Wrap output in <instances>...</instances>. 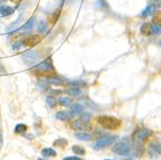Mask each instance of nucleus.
I'll return each instance as SVG.
<instances>
[{
  "label": "nucleus",
  "instance_id": "obj_1",
  "mask_svg": "<svg viewBox=\"0 0 161 160\" xmlns=\"http://www.w3.org/2000/svg\"><path fill=\"white\" fill-rule=\"evenodd\" d=\"M31 71L37 77H42V78H47L57 74L51 58H48V59H46L35 65L32 68Z\"/></svg>",
  "mask_w": 161,
  "mask_h": 160
},
{
  "label": "nucleus",
  "instance_id": "obj_2",
  "mask_svg": "<svg viewBox=\"0 0 161 160\" xmlns=\"http://www.w3.org/2000/svg\"><path fill=\"white\" fill-rule=\"evenodd\" d=\"M97 121L101 127H103L104 129H108V130H116L120 128L122 125V121L119 118L114 117V116L102 115V116H99Z\"/></svg>",
  "mask_w": 161,
  "mask_h": 160
},
{
  "label": "nucleus",
  "instance_id": "obj_3",
  "mask_svg": "<svg viewBox=\"0 0 161 160\" xmlns=\"http://www.w3.org/2000/svg\"><path fill=\"white\" fill-rule=\"evenodd\" d=\"M112 152H114L115 154L119 155V156H124V157H126V156L130 157L131 155L137 154V152L134 151L133 148L125 142L117 143L112 148Z\"/></svg>",
  "mask_w": 161,
  "mask_h": 160
},
{
  "label": "nucleus",
  "instance_id": "obj_4",
  "mask_svg": "<svg viewBox=\"0 0 161 160\" xmlns=\"http://www.w3.org/2000/svg\"><path fill=\"white\" fill-rule=\"evenodd\" d=\"M39 59H40V57H39L38 51L34 49H30V50L23 52L21 56V60L24 62L25 65L29 67H34L35 65H37L39 63Z\"/></svg>",
  "mask_w": 161,
  "mask_h": 160
},
{
  "label": "nucleus",
  "instance_id": "obj_5",
  "mask_svg": "<svg viewBox=\"0 0 161 160\" xmlns=\"http://www.w3.org/2000/svg\"><path fill=\"white\" fill-rule=\"evenodd\" d=\"M117 139V136H114V135H104L100 138H98L94 144L92 148L96 151L97 150H100V149H104L110 145H112Z\"/></svg>",
  "mask_w": 161,
  "mask_h": 160
},
{
  "label": "nucleus",
  "instance_id": "obj_6",
  "mask_svg": "<svg viewBox=\"0 0 161 160\" xmlns=\"http://www.w3.org/2000/svg\"><path fill=\"white\" fill-rule=\"evenodd\" d=\"M153 135V131L151 129L148 128H141L138 129L136 131L133 132L132 134V140L136 143V144H142L144 142L147 141L151 136Z\"/></svg>",
  "mask_w": 161,
  "mask_h": 160
},
{
  "label": "nucleus",
  "instance_id": "obj_7",
  "mask_svg": "<svg viewBox=\"0 0 161 160\" xmlns=\"http://www.w3.org/2000/svg\"><path fill=\"white\" fill-rule=\"evenodd\" d=\"M21 41H22L23 47L31 48V47H36L37 45H39V43L42 41V37L40 35H38V34H33V35H30V36L24 38Z\"/></svg>",
  "mask_w": 161,
  "mask_h": 160
},
{
  "label": "nucleus",
  "instance_id": "obj_8",
  "mask_svg": "<svg viewBox=\"0 0 161 160\" xmlns=\"http://www.w3.org/2000/svg\"><path fill=\"white\" fill-rule=\"evenodd\" d=\"M46 80L49 85H52V86H58V87L69 86V80H67L66 78H64L62 76L57 75V74L47 77V78H46Z\"/></svg>",
  "mask_w": 161,
  "mask_h": 160
},
{
  "label": "nucleus",
  "instance_id": "obj_9",
  "mask_svg": "<svg viewBox=\"0 0 161 160\" xmlns=\"http://www.w3.org/2000/svg\"><path fill=\"white\" fill-rule=\"evenodd\" d=\"M148 152L152 158H156L161 155V145L157 142H152L148 147Z\"/></svg>",
  "mask_w": 161,
  "mask_h": 160
},
{
  "label": "nucleus",
  "instance_id": "obj_10",
  "mask_svg": "<svg viewBox=\"0 0 161 160\" xmlns=\"http://www.w3.org/2000/svg\"><path fill=\"white\" fill-rule=\"evenodd\" d=\"M90 123L87 124V123H84L82 122L81 120H77V121H75L70 124V127L74 129V130H85V129H90L92 128L91 126H89Z\"/></svg>",
  "mask_w": 161,
  "mask_h": 160
},
{
  "label": "nucleus",
  "instance_id": "obj_11",
  "mask_svg": "<svg viewBox=\"0 0 161 160\" xmlns=\"http://www.w3.org/2000/svg\"><path fill=\"white\" fill-rule=\"evenodd\" d=\"M140 32L142 35L145 36H151L153 34V24H151L149 22H145L142 24L140 28Z\"/></svg>",
  "mask_w": 161,
  "mask_h": 160
},
{
  "label": "nucleus",
  "instance_id": "obj_12",
  "mask_svg": "<svg viewBox=\"0 0 161 160\" xmlns=\"http://www.w3.org/2000/svg\"><path fill=\"white\" fill-rule=\"evenodd\" d=\"M72 116H74V115H72L69 111H58L55 114V118L57 120H59V121L66 122V121H69L72 118Z\"/></svg>",
  "mask_w": 161,
  "mask_h": 160
},
{
  "label": "nucleus",
  "instance_id": "obj_13",
  "mask_svg": "<svg viewBox=\"0 0 161 160\" xmlns=\"http://www.w3.org/2000/svg\"><path fill=\"white\" fill-rule=\"evenodd\" d=\"M14 8L9 6V5H6V4H1L0 5V14H1L2 17H9L11 16L12 14L14 13Z\"/></svg>",
  "mask_w": 161,
  "mask_h": 160
},
{
  "label": "nucleus",
  "instance_id": "obj_14",
  "mask_svg": "<svg viewBox=\"0 0 161 160\" xmlns=\"http://www.w3.org/2000/svg\"><path fill=\"white\" fill-rule=\"evenodd\" d=\"M35 24H36V18L33 17V18H31L30 19H28V20L23 24V26H21L20 29H19V30H23V31H27V32L32 31V29L34 28Z\"/></svg>",
  "mask_w": 161,
  "mask_h": 160
},
{
  "label": "nucleus",
  "instance_id": "obj_15",
  "mask_svg": "<svg viewBox=\"0 0 161 160\" xmlns=\"http://www.w3.org/2000/svg\"><path fill=\"white\" fill-rule=\"evenodd\" d=\"M83 111H84V107L80 103H74L69 106V112L74 116L80 115L83 113Z\"/></svg>",
  "mask_w": 161,
  "mask_h": 160
},
{
  "label": "nucleus",
  "instance_id": "obj_16",
  "mask_svg": "<svg viewBox=\"0 0 161 160\" xmlns=\"http://www.w3.org/2000/svg\"><path fill=\"white\" fill-rule=\"evenodd\" d=\"M41 155L45 158H48V157H55L57 155V152L55 150H53L52 148H45L42 149L41 152Z\"/></svg>",
  "mask_w": 161,
  "mask_h": 160
},
{
  "label": "nucleus",
  "instance_id": "obj_17",
  "mask_svg": "<svg viewBox=\"0 0 161 160\" xmlns=\"http://www.w3.org/2000/svg\"><path fill=\"white\" fill-rule=\"evenodd\" d=\"M77 140L80 141H92L93 136L90 133H87V132H75L74 135Z\"/></svg>",
  "mask_w": 161,
  "mask_h": 160
},
{
  "label": "nucleus",
  "instance_id": "obj_18",
  "mask_svg": "<svg viewBox=\"0 0 161 160\" xmlns=\"http://www.w3.org/2000/svg\"><path fill=\"white\" fill-rule=\"evenodd\" d=\"M28 126L25 124H18L14 128V132L16 134H20V135H24L27 131Z\"/></svg>",
  "mask_w": 161,
  "mask_h": 160
},
{
  "label": "nucleus",
  "instance_id": "obj_19",
  "mask_svg": "<svg viewBox=\"0 0 161 160\" xmlns=\"http://www.w3.org/2000/svg\"><path fill=\"white\" fill-rule=\"evenodd\" d=\"M46 103L48 105V107L49 108H55L56 106H57V104H58V99L54 97V96H52V95H48L47 97H46Z\"/></svg>",
  "mask_w": 161,
  "mask_h": 160
},
{
  "label": "nucleus",
  "instance_id": "obj_20",
  "mask_svg": "<svg viewBox=\"0 0 161 160\" xmlns=\"http://www.w3.org/2000/svg\"><path fill=\"white\" fill-rule=\"evenodd\" d=\"M66 93L72 97H78L81 96L80 88H75V87H69V88H68L66 90Z\"/></svg>",
  "mask_w": 161,
  "mask_h": 160
},
{
  "label": "nucleus",
  "instance_id": "obj_21",
  "mask_svg": "<svg viewBox=\"0 0 161 160\" xmlns=\"http://www.w3.org/2000/svg\"><path fill=\"white\" fill-rule=\"evenodd\" d=\"M37 88L40 89V91L46 93L47 91L50 90V87H49V84L47 82V80H40L38 83H37Z\"/></svg>",
  "mask_w": 161,
  "mask_h": 160
},
{
  "label": "nucleus",
  "instance_id": "obj_22",
  "mask_svg": "<svg viewBox=\"0 0 161 160\" xmlns=\"http://www.w3.org/2000/svg\"><path fill=\"white\" fill-rule=\"evenodd\" d=\"M59 14H60V10H57L53 13H51L50 14H48L47 17V22L50 24H55L56 21L59 19Z\"/></svg>",
  "mask_w": 161,
  "mask_h": 160
},
{
  "label": "nucleus",
  "instance_id": "obj_23",
  "mask_svg": "<svg viewBox=\"0 0 161 160\" xmlns=\"http://www.w3.org/2000/svg\"><path fill=\"white\" fill-rule=\"evenodd\" d=\"M37 31L40 34H45L47 31V22L46 20H40L37 25Z\"/></svg>",
  "mask_w": 161,
  "mask_h": 160
},
{
  "label": "nucleus",
  "instance_id": "obj_24",
  "mask_svg": "<svg viewBox=\"0 0 161 160\" xmlns=\"http://www.w3.org/2000/svg\"><path fill=\"white\" fill-rule=\"evenodd\" d=\"M69 85L71 87H75V88H83L87 86V83L83 79H75L72 81H69Z\"/></svg>",
  "mask_w": 161,
  "mask_h": 160
},
{
  "label": "nucleus",
  "instance_id": "obj_25",
  "mask_svg": "<svg viewBox=\"0 0 161 160\" xmlns=\"http://www.w3.org/2000/svg\"><path fill=\"white\" fill-rule=\"evenodd\" d=\"M58 103L61 106L69 107L72 104V100L70 97H60L59 99H58Z\"/></svg>",
  "mask_w": 161,
  "mask_h": 160
},
{
  "label": "nucleus",
  "instance_id": "obj_26",
  "mask_svg": "<svg viewBox=\"0 0 161 160\" xmlns=\"http://www.w3.org/2000/svg\"><path fill=\"white\" fill-rule=\"evenodd\" d=\"M53 146L54 147H58V148H66L68 146V141L65 138H60V139H57L53 142Z\"/></svg>",
  "mask_w": 161,
  "mask_h": 160
},
{
  "label": "nucleus",
  "instance_id": "obj_27",
  "mask_svg": "<svg viewBox=\"0 0 161 160\" xmlns=\"http://www.w3.org/2000/svg\"><path fill=\"white\" fill-rule=\"evenodd\" d=\"M153 23L157 26H161V11H156L153 14Z\"/></svg>",
  "mask_w": 161,
  "mask_h": 160
},
{
  "label": "nucleus",
  "instance_id": "obj_28",
  "mask_svg": "<svg viewBox=\"0 0 161 160\" xmlns=\"http://www.w3.org/2000/svg\"><path fill=\"white\" fill-rule=\"evenodd\" d=\"M71 151L76 155H84L86 153L85 149L81 146H78V145H74V146L71 147Z\"/></svg>",
  "mask_w": 161,
  "mask_h": 160
},
{
  "label": "nucleus",
  "instance_id": "obj_29",
  "mask_svg": "<svg viewBox=\"0 0 161 160\" xmlns=\"http://www.w3.org/2000/svg\"><path fill=\"white\" fill-rule=\"evenodd\" d=\"M154 8H155L154 5H149L147 8H146L143 11V13H142V18H147V17L151 16V14H153Z\"/></svg>",
  "mask_w": 161,
  "mask_h": 160
},
{
  "label": "nucleus",
  "instance_id": "obj_30",
  "mask_svg": "<svg viewBox=\"0 0 161 160\" xmlns=\"http://www.w3.org/2000/svg\"><path fill=\"white\" fill-rule=\"evenodd\" d=\"M22 47H23V45H22V41H21V40H20V41H14V42L13 43V46H12V50H13V51H18V50H19Z\"/></svg>",
  "mask_w": 161,
  "mask_h": 160
},
{
  "label": "nucleus",
  "instance_id": "obj_31",
  "mask_svg": "<svg viewBox=\"0 0 161 160\" xmlns=\"http://www.w3.org/2000/svg\"><path fill=\"white\" fill-rule=\"evenodd\" d=\"M91 118H92V116L90 113H83L81 114V117H80V120L84 123H87V124H89L90 121H91Z\"/></svg>",
  "mask_w": 161,
  "mask_h": 160
},
{
  "label": "nucleus",
  "instance_id": "obj_32",
  "mask_svg": "<svg viewBox=\"0 0 161 160\" xmlns=\"http://www.w3.org/2000/svg\"><path fill=\"white\" fill-rule=\"evenodd\" d=\"M49 93L52 96H59V95H62L63 94V91L60 90V89H58V90H56V89H50L49 90Z\"/></svg>",
  "mask_w": 161,
  "mask_h": 160
},
{
  "label": "nucleus",
  "instance_id": "obj_33",
  "mask_svg": "<svg viewBox=\"0 0 161 160\" xmlns=\"http://www.w3.org/2000/svg\"><path fill=\"white\" fill-rule=\"evenodd\" d=\"M63 160H84V159H82L79 156H67V157H64Z\"/></svg>",
  "mask_w": 161,
  "mask_h": 160
},
{
  "label": "nucleus",
  "instance_id": "obj_34",
  "mask_svg": "<svg viewBox=\"0 0 161 160\" xmlns=\"http://www.w3.org/2000/svg\"><path fill=\"white\" fill-rule=\"evenodd\" d=\"M24 137H25L27 140H29V141H32V140L35 139V135L32 134V133H25V134H24Z\"/></svg>",
  "mask_w": 161,
  "mask_h": 160
},
{
  "label": "nucleus",
  "instance_id": "obj_35",
  "mask_svg": "<svg viewBox=\"0 0 161 160\" xmlns=\"http://www.w3.org/2000/svg\"><path fill=\"white\" fill-rule=\"evenodd\" d=\"M3 139H2V135L0 134V149H1V146H2V143H3V141H2Z\"/></svg>",
  "mask_w": 161,
  "mask_h": 160
},
{
  "label": "nucleus",
  "instance_id": "obj_36",
  "mask_svg": "<svg viewBox=\"0 0 161 160\" xmlns=\"http://www.w3.org/2000/svg\"><path fill=\"white\" fill-rule=\"evenodd\" d=\"M160 1H161V0H152L153 3H159Z\"/></svg>",
  "mask_w": 161,
  "mask_h": 160
},
{
  "label": "nucleus",
  "instance_id": "obj_37",
  "mask_svg": "<svg viewBox=\"0 0 161 160\" xmlns=\"http://www.w3.org/2000/svg\"><path fill=\"white\" fill-rule=\"evenodd\" d=\"M38 160H48V159H47L45 157H40V158H38Z\"/></svg>",
  "mask_w": 161,
  "mask_h": 160
},
{
  "label": "nucleus",
  "instance_id": "obj_38",
  "mask_svg": "<svg viewBox=\"0 0 161 160\" xmlns=\"http://www.w3.org/2000/svg\"><path fill=\"white\" fill-rule=\"evenodd\" d=\"M157 6H158L159 8H161V1H160V2H159L158 4H157Z\"/></svg>",
  "mask_w": 161,
  "mask_h": 160
},
{
  "label": "nucleus",
  "instance_id": "obj_39",
  "mask_svg": "<svg viewBox=\"0 0 161 160\" xmlns=\"http://www.w3.org/2000/svg\"><path fill=\"white\" fill-rule=\"evenodd\" d=\"M3 2H4V1H3V0H0V5H1V4H2Z\"/></svg>",
  "mask_w": 161,
  "mask_h": 160
},
{
  "label": "nucleus",
  "instance_id": "obj_40",
  "mask_svg": "<svg viewBox=\"0 0 161 160\" xmlns=\"http://www.w3.org/2000/svg\"><path fill=\"white\" fill-rule=\"evenodd\" d=\"M104 160H114V159H104Z\"/></svg>",
  "mask_w": 161,
  "mask_h": 160
},
{
  "label": "nucleus",
  "instance_id": "obj_41",
  "mask_svg": "<svg viewBox=\"0 0 161 160\" xmlns=\"http://www.w3.org/2000/svg\"><path fill=\"white\" fill-rule=\"evenodd\" d=\"M10 1H14V0H10Z\"/></svg>",
  "mask_w": 161,
  "mask_h": 160
},
{
  "label": "nucleus",
  "instance_id": "obj_42",
  "mask_svg": "<svg viewBox=\"0 0 161 160\" xmlns=\"http://www.w3.org/2000/svg\"><path fill=\"white\" fill-rule=\"evenodd\" d=\"M160 46H161V41H160Z\"/></svg>",
  "mask_w": 161,
  "mask_h": 160
}]
</instances>
